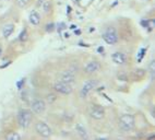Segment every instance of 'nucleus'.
Listing matches in <instances>:
<instances>
[{
    "instance_id": "obj_12",
    "label": "nucleus",
    "mask_w": 155,
    "mask_h": 140,
    "mask_svg": "<svg viewBox=\"0 0 155 140\" xmlns=\"http://www.w3.org/2000/svg\"><path fill=\"white\" fill-rule=\"evenodd\" d=\"M145 75H146L145 69L138 68V69H134L132 72H131V77H132L133 80H136V81H140V80H142V79L144 78Z\"/></svg>"
},
{
    "instance_id": "obj_10",
    "label": "nucleus",
    "mask_w": 155,
    "mask_h": 140,
    "mask_svg": "<svg viewBox=\"0 0 155 140\" xmlns=\"http://www.w3.org/2000/svg\"><path fill=\"white\" fill-rule=\"evenodd\" d=\"M111 60L113 63L119 66H125L128 63V57L127 55L122 53V52H115L114 54L111 55Z\"/></svg>"
},
{
    "instance_id": "obj_8",
    "label": "nucleus",
    "mask_w": 155,
    "mask_h": 140,
    "mask_svg": "<svg viewBox=\"0 0 155 140\" xmlns=\"http://www.w3.org/2000/svg\"><path fill=\"white\" fill-rule=\"evenodd\" d=\"M58 80L64 82H68L70 84H73L75 80H77V77H75V72L73 71L72 69H67V70H64L58 75Z\"/></svg>"
},
{
    "instance_id": "obj_26",
    "label": "nucleus",
    "mask_w": 155,
    "mask_h": 140,
    "mask_svg": "<svg viewBox=\"0 0 155 140\" xmlns=\"http://www.w3.org/2000/svg\"><path fill=\"white\" fill-rule=\"evenodd\" d=\"M43 1H44V0H37V2H36V6H37V7H41L42 3H43Z\"/></svg>"
},
{
    "instance_id": "obj_13",
    "label": "nucleus",
    "mask_w": 155,
    "mask_h": 140,
    "mask_svg": "<svg viewBox=\"0 0 155 140\" xmlns=\"http://www.w3.org/2000/svg\"><path fill=\"white\" fill-rule=\"evenodd\" d=\"M28 21L32 25H38L41 23V15L37 11H32L28 15Z\"/></svg>"
},
{
    "instance_id": "obj_19",
    "label": "nucleus",
    "mask_w": 155,
    "mask_h": 140,
    "mask_svg": "<svg viewBox=\"0 0 155 140\" xmlns=\"http://www.w3.org/2000/svg\"><path fill=\"white\" fill-rule=\"evenodd\" d=\"M28 30H26V27H24L23 29V31L20 33V35H19V41L20 42H25L28 41Z\"/></svg>"
},
{
    "instance_id": "obj_25",
    "label": "nucleus",
    "mask_w": 155,
    "mask_h": 140,
    "mask_svg": "<svg viewBox=\"0 0 155 140\" xmlns=\"http://www.w3.org/2000/svg\"><path fill=\"white\" fill-rule=\"evenodd\" d=\"M2 54H3V48H2V45H1V43H0V58H1Z\"/></svg>"
},
{
    "instance_id": "obj_18",
    "label": "nucleus",
    "mask_w": 155,
    "mask_h": 140,
    "mask_svg": "<svg viewBox=\"0 0 155 140\" xmlns=\"http://www.w3.org/2000/svg\"><path fill=\"white\" fill-rule=\"evenodd\" d=\"M57 99H58V96H57V94L56 93H48V94L46 95V101H47V103L49 104H53L55 103L56 101H57Z\"/></svg>"
},
{
    "instance_id": "obj_6",
    "label": "nucleus",
    "mask_w": 155,
    "mask_h": 140,
    "mask_svg": "<svg viewBox=\"0 0 155 140\" xmlns=\"http://www.w3.org/2000/svg\"><path fill=\"white\" fill-rule=\"evenodd\" d=\"M54 90H55V92L59 93V94L69 95L72 93L73 86H72V84H70L68 82H64V81L58 80V81L54 84Z\"/></svg>"
},
{
    "instance_id": "obj_1",
    "label": "nucleus",
    "mask_w": 155,
    "mask_h": 140,
    "mask_svg": "<svg viewBox=\"0 0 155 140\" xmlns=\"http://www.w3.org/2000/svg\"><path fill=\"white\" fill-rule=\"evenodd\" d=\"M136 126V118L131 114H122L118 119V128L119 130L127 134L134 129Z\"/></svg>"
},
{
    "instance_id": "obj_7",
    "label": "nucleus",
    "mask_w": 155,
    "mask_h": 140,
    "mask_svg": "<svg viewBox=\"0 0 155 140\" xmlns=\"http://www.w3.org/2000/svg\"><path fill=\"white\" fill-rule=\"evenodd\" d=\"M97 84H98V80H97V79H90V80H87V81L82 86V88H81L80 96H81L82 99L87 98V95L90 94V92H91L93 89H95L96 86H97Z\"/></svg>"
},
{
    "instance_id": "obj_4",
    "label": "nucleus",
    "mask_w": 155,
    "mask_h": 140,
    "mask_svg": "<svg viewBox=\"0 0 155 140\" xmlns=\"http://www.w3.org/2000/svg\"><path fill=\"white\" fill-rule=\"evenodd\" d=\"M89 115H90V117L95 120H100L105 117L106 115L105 107L100 104H93L89 109Z\"/></svg>"
},
{
    "instance_id": "obj_20",
    "label": "nucleus",
    "mask_w": 155,
    "mask_h": 140,
    "mask_svg": "<svg viewBox=\"0 0 155 140\" xmlns=\"http://www.w3.org/2000/svg\"><path fill=\"white\" fill-rule=\"evenodd\" d=\"M32 0H15V3L18 5V7L20 8H26L30 3H31Z\"/></svg>"
},
{
    "instance_id": "obj_14",
    "label": "nucleus",
    "mask_w": 155,
    "mask_h": 140,
    "mask_svg": "<svg viewBox=\"0 0 155 140\" xmlns=\"http://www.w3.org/2000/svg\"><path fill=\"white\" fill-rule=\"evenodd\" d=\"M13 31H14V24H12V23L6 24L5 26L2 27V36L5 37V38H8L13 33Z\"/></svg>"
},
{
    "instance_id": "obj_16",
    "label": "nucleus",
    "mask_w": 155,
    "mask_h": 140,
    "mask_svg": "<svg viewBox=\"0 0 155 140\" xmlns=\"http://www.w3.org/2000/svg\"><path fill=\"white\" fill-rule=\"evenodd\" d=\"M41 7L43 8V10H44V13H46V14L50 13L51 10H53V3H51L50 0H44Z\"/></svg>"
},
{
    "instance_id": "obj_5",
    "label": "nucleus",
    "mask_w": 155,
    "mask_h": 140,
    "mask_svg": "<svg viewBox=\"0 0 155 140\" xmlns=\"http://www.w3.org/2000/svg\"><path fill=\"white\" fill-rule=\"evenodd\" d=\"M35 131L43 138H49L51 134H53V130H51L49 125L47 123L43 122V120L36 122V124H35Z\"/></svg>"
},
{
    "instance_id": "obj_21",
    "label": "nucleus",
    "mask_w": 155,
    "mask_h": 140,
    "mask_svg": "<svg viewBox=\"0 0 155 140\" xmlns=\"http://www.w3.org/2000/svg\"><path fill=\"white\" fill-rule=\"evenodd\" d=\"M54 30H55V24L54 23H50V24L46 25V31L47 32H53Z\"/></svg>"
},
{
    "instance_id": "obj_27",
    "label": "nucleus",
    "mask_w": 155,
    "mask_h": 140,
    "mask_svg": "<svg viewBox=\"0 0 155 140\" xmlns=\"http://www.w3.org/2000/svg\"><path fill=\"white\" fill-rule=\"evenodd\" d=\"M151 114H152V116H153V117L155 116V109L154 107H152V109H151Z\"/></svg>"
},
{
    "instance_id": "obj_28",
    "label": "nucleus",
    "mask_w": 155,
    "mask_h": 140,
    "mask_svg": "<svg viewBox=\"0 0 155 140\" xmlns=\"http://www.w3.org/2000/svg\"><path fill=\"white\" fill-rule=\"evenodd\" d=\"M147 139H152V140H154V139H155V136H154V135L150 136V137H147Z\"/></svg>"
},
{
    "instance_id": "obj_2",
    "label": "nucleus",
    "mask_w": 155,
    "mask_h": 140,
    "mask_svg": "<svg viewBox=\"0 0 155 140\" xmlns=\"http://www.w3.org/2000/svg\"><path fill=\"white\" fill-rule=\"evenodd\" d=\"M17 120H18L19 126L26 129L31 126L33 120V112L31 109H19L18 114H17Z\"/></svg>"
},
{
    "instance_id": "obj_3",
    "label": "nucleus",
    "mask_w": 155,
    "mask_h": 140,
    "mask_svg": "<svg viewBox=\"0 0 155 140\" xmlns=\"http://www.w3.org/2000/svg\"><path fill=\"white\" fill-rule=\"evenodd\" d=\"M102 38L103 41L105 42L106 44L108 45H115L117 44L119 41V36L117 31L115 30L114 27H108L103 34H102Z\"/></svg>"
},
{
    "instance_id": "obj_9",
    "label": "nucleus",
    "mask_w": 155,
    "mask_h": 140,
    "mask_svg": "<svg viewBox=\"0 0 155 140\" xmlns=\"http://www.w3.org/2000/svg\"><path fill=\"white\" fill-rule=\"evenodd\" d=\"M31 111L34 114H43L46 111V102L42 99H35L31 102Z\"/></svg>"
},
{
    "instance_id": "obj_17",
    "label": "nucleus",
    "mask_w": 155,
    "mask_h": 140,
    "mask_svg": "<svg viewBox=\"0 0 155 140\" xmlns=\"http://www.w3.org/2000/svg\"><path fill=\"white\" fill-rule=\"evenodd\" d=\"M6 139H8V140H21L22 139V137L19 135L18 132L12 131V132H9L8 135L6 136Z\"/></svg>"
},
{
    "instance_id": "obj_11",
    "label": "nucleus",
    "mask_w": 155,
    "mask_h": 140,
    "mask_svg": "<svg viewBox=\"0 0 155 140\" xmlns=\"http://www.w3.org/2000/svg\"><path fill=\"white\" fill-rule=\"evenodd\" d=\"M100 69V61H97V60H91V61H89L85 65V67H84V73H86V75H93L96 71H98Z\"/></svg>"
},
{
    "instance_id": "obj_22",
    "label": "nucleus",
    "mask_w": 155,
    "mask_h": 140,
    "mask_svg": "<svg viewBox=\"0 0 155 140\" xmlns=\"http://www.w3.org/2000/svg\"><path fill=\"white\" fill-rule=\"evenodd\" d=\"M118 79L121 81H128V77L126 73H118Z\"/></svg>"
},
{
    "instance_id": "obj_29",
    "label": "nucleus",
    "mask_w": 155,
    "mask_h": 140,
    "mask_svg": "<svg viewBox=\"0 0 155 140\" xmlns=\"http://www.w3.org/2000/svg\"><path fill=\"white\" fill-rule=\"evenodd\" d=\"M103 50H104L103 47H100V48H98V52H103Z\"/></svg>"
},
{
    "instance_id": "obj_23",
    "label": "nucleus",
    "mask_w": 155,
    "mask_h": 140,
    "mask_svg": "<svg viewBox=\"0 0 155 140\" xmlns=\"http://www.w3.org/2000/svg\"><path fill=\"white\" fill-rule=\"evenodd\" d=\"M24 82H25V80H24V79H21L20 81L17 82V86H18L19 90H22V89H23L22 86H24Z\"/></svg>"
},
{
    "instance_id": "obj_24",
    "label": "nucleus",
    "mask_w": 155,
    "mask_h": 140,
    "mask_svg": "<svg viewBox=\"0 0 155 140\" xmlns=\"http://www.w3.org/2000/svg\"><path fill=\"white\" fill-rule=\"evenodd\" d=\"M145 50L146 49H144V48H143V49H141V52H140V55H139V61H140V60L142 59L143 55H144V53H145Z\"/></svg>"
},
{
    "instance_id": "obj_15",
    "label": "nucleus",
    "mask_w": 155,
    "mask_h": 140,
    "mask_svg": "<svg viewBox=\"0 0 155 140\" xmlns=\"http://www.w3.org/2000/svg\"><path fill=\"white\" fill-rule=\"evenodd\" d=\"M75 131L81 138H86L87 137V131L85 129V127L83 126L82 124H80V123H78L75 125Z\"/></svg>"
}]
</instances>
